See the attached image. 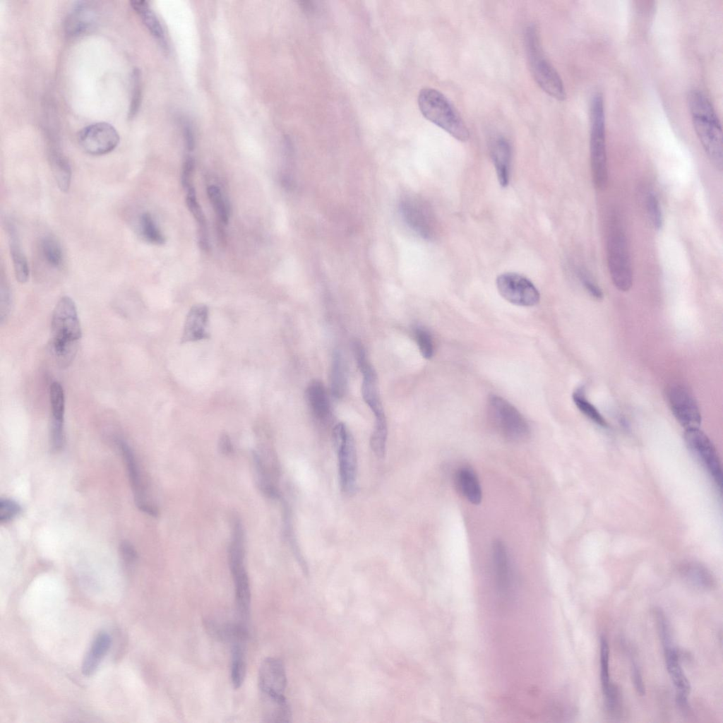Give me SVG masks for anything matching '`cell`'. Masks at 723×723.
I'll return each instance as SVG.
<instances>
[{"instance_id":"cell-8","label":"cell","mask_w":723,"mask_h":723,"mask_svg":"<svg viewBox=\"0 0 723 723\" xmlns=\"http://www.w3.org/2000/svg\"><path fill=\"white\" fill-rule=\"evenodd\" d=\"M333 442L337 453L340 484L342 491L352 494L357 482V452L350 432L343 423L337 424L333 431Z\"/></svg>"},{"instance_id":"cell-32","label":"cell","mask_w":723,"mask_h":723,"mask_svg":"<svg viewBox=\"0 0 723 723\" xmlns=\"http://www.w3.org/2000/svg\"><path fill=\"white\" fill-rule=\"evenodd\" d=\"M186 201L189 211L198 223L199 246L203 250L208 251L209 242L206 220L201 207L197 201L193 186L187 190Z\"/></svg>"},{"instance_id":"cell-14","label":"cell","mask_w":723,"mask_h":723,"mask_svg":"<svg viewBox=\"0 0 723 723\" xmlns=\"http://www.w3.org/2000/svg\"><path fill=\"white\" fill-rule=\"evenodd\" d=\"M258 683L261 693L284 695L287 677L282 662L273 657L265 659L259 668Z\"/></svg>"},{"instance_id":"cell-42","label":"cell","mask_w":723,"mask_h":723,"mask_svg":"<svg viewBox=\"0 0 723 723\" xmlns=\"http://www.w3.org/2000/svg\"><path fill=\"white\" fill-rule=\"evenodd\" d=\"M605 698V705L607 711L616 715L621 709V693L619 689L611 682L608 688L603 691Z\"/></svg>"},{"instance_id":"cell-26","label":"cell","mask_w":723,"mask_h":723,"mask_svg":"<svg viewBox=\"0 0 723 723\" xmlns=\"http://www.w3.org/2000/svg\"><path fill=\"white\" fill-rule=\"evenodd\" d=\"M664 652L667 671L678 693L688 695L691 686L680 664L681 652L670 646L664 648Z\"/></svg>"},{"instance_id":"cell-3","label":"cell","mask_w":723,"mask_h":723,"mask_svg":"<svg viewBox=\"0 0 723 723\" xmlns=\"http://www.w3.org/2000/svg\"><path fill=\"white\" fill-rule=\"evenodd\" d=\"M418 105L422 115L453 138L465 142L470 138L469 129L451 102L438 90L425 88L418 95Z\"/></svg>"},{"instance_id":"cell-48","label":"cell","mask_w":723,"mask_h":723,"mask_svg":"<svg viewBox=\"0 0 723 723\" xmlns=\"http://www.w3.org/2000/svg\"><path fill=\"white\" fill-rule=\"evenodd\" d=\"M133 85L132 98L129 109V116L131 117L133 116L138 112L141 100L140 73L138 70H135L133 73Z\"/></svg>"},{"instance_id":"cell-22","label":"cell","mask_w":723,"mask_h":723,"mask_svg":"<svg viewBox=\"0 0 723 723\" xmlns=\"http://www.w3.org/2000/svg\"><path fill=\"white\" fill-rule=\"evenodd\" d=\"M263 717L266 722H288L292 715L285 695L261 693Z\"/></svg>"},{"instance_id":"cell-39","label":"cell","mask_w":723,"mask_h":723,"mask_svg":"<svg viewBox=\"0 0 723 723\" xmlns=\"http://www.w3.org/2000/svg\"><path fill=\"white\" fill-rule=\"evenodd\" d=\"M207 193L219 220L222 223L227 224L229 212L220 189L215 185H210L207 189Z\"/></svg>"},{"instance_id":"cell-43","label":"cell","mask_w":723,"mask_h":723,"mask_svg":"<svg viewBox=\"0 0 723 723\" xmlns=\"http://www.w3.org/2000/svg\"><path fill=\"white\" fill-rule=\"evenodd\" d=\"M415 334L417 342L422 357L425 359H430L434 354V343L431 334L423 328H417Z\"/></svg>"},{"instance_id":"cell-46","label":"cell","mask_w":723,"mask_h":723,"mask_svg":"<svg viewBox=\"0 0 723 723\" xmlns=\"http://www.w3.org/2000/svg\"><path fill=\"white\" fill-rule=\"evenodd\" d=\"M578 275L585 289L592 297L598 300L603 298L602 290L597 284L592 280V277L588 275L585 270L582 268L579 269L578 270Z\"/></svg>"},{"instance_id":"cell-19","label":"cell","mask_w":723,"mask_h":723,"mask_svg":"<svg viewBox=\"0 0 723 723\" xmlns=\"http://www.w3.org/2000/svg\"><path fill=\"white\" fill-rule=\"evenodd\" d=\"M491 156L496 169L500 185L508 186L510 179L511 147L504 137L495 138L491 143Z\"/></svg>"},{"instance_id":"cell-53","label":"cell","mask_w":723,"mask_h":723,"mask_svg":"<svg viewBox=\"0 0 723 723\" xmlns=\"http://www.w3.org/2000/svg\"><path fill=\"white\" fill-rule=\"evenodd\" d=\"M183 130L186 148L189 150H193L195 146V140L191 125H189V123H185Z\"/></svg>"},{"instance_id":"cell-27","label":"cell","mask_w":723,"mask_h":723,"mask_svg":"<svg viewBox=\"0 0 723 723\" xmlns=\"http://www.w3.org/2000/svg\"><path fill=\"white\" fill-rule=\"evenodd\" d=\"M48 156L51 169L59 189L64 193L68 191L71 181V168L68 160L55 148L49 150Z\"/></svg>"},{"instance_id":"cell-17","label":"cell","mask_w":723,"mask_h":723,"mask_svg":"<svg viewBox=\"0 0 723 723\" xmlns=\"http://www.w3.org/2000/svg\"><path fill=\"white\" fill-rule=\"evenodd\" d=\"M229 566L235 586L237 608L241 617L246 620L250 613L251 590L244 558L229 560Z\"/></svg>"},{"instance_id":"cell-36","label":"cell","mask_w":723,"mask_h":723,"mask_svg":"<svg viewBox=\"0 0 723 723\" xmlns=\"http://www.w3.org/2000/svg\"><path fill=\"white\" fill-rule=\"evenodd\" d=\"M573 400L578 409L589 419L602 427L607 423L597 409L587 400L583 388L576 389L573 393Z\"/></svg>"},{"instance_id":"cell-16","label":"cell","mask_w":723,"mask_h":723,"mask_svg":"<svg viewBox=\"0 0 723 723\" xmlns=\"http://www.w3.org/2000/svg\"><path fill=\"white\" fill-rule=\"evenodd\" d=\"M98 22V13L91 3L77 2L69 11L65 30L69 36L78 37L92 31Z\"/></svg>"},{"instance_id":"cell-28","label":"cell","mask_w":723,"mask_h":723,"mask_svg":"<svg viewBox=\"0 0 723 723\" xmlns=\"http://www.w3.org/2000/svg\"><path fill=\"white\" fill-rule=\"evenodd\" d=\"M306 400L316 417L325 419L330 412V404L325 388L318 381H313L306 391Z\"/></svg>"},{"instance_id":"cell-38","label":"cell","mask_w":723,"mask_h":723,"mask_svg":"<svg viewBox=\"0 0 723 723\" xmlns=\"http://www.w3.org/2000/svg\"><path fill=\"white\" fill-rule=\"evenodd\" d=\"M386 419L376 420L374 430L370 439V445L376 455L382 458L385 455L387 441Z\"/></svg>"},{"instance_id":"cell-20","label":"cell","mask_w":723,"mask_h":723,"mask_svg":"<svg viewBox=\"0 0 723 723\" xmlns=\"http://www.w3.org/2000/svg\"><path fill=\"white\" fill-rule=\"evenodd\" d=\"M6 230L8 239L10 253L13 262L14 274L16 280L25 283L29 277V267L27 258L21 249L18 233L13 222L6 223Z\"/></svg>"},{"instance_id":"cell-50","label":"cell","mask_w":723,"mask_h":723,"mask_svg":"<svg viewBox=\"0 0 723 723\" xmlns=\"http://www.w3.org/2000/svg\"><path fill=\"white\" fill-rule=\"evenodd\" d=\"M631 676L637 693L640 695H644L645 694V684L639 667L635 663H633L631 666Z\"/></svg>"},{"instance_id":"cell-37","label":"cell","mask_w":723,"mask_h":723,"mask_svg":"<svg viewBox=\"0 0 723 723\" xmlns=\"http://www.w3.org/2000/svg\"><path fill=\"white\" fill-rule=\"evenodd\" d=\"M140 230L143 238L148 242L162 245L165 238L156 225L153 217L149 213H143L139 220Z\"/></svg>"},{"instance_id":"cell-23","label":"cell","mask_w":723,"mask_h":723,"mask_svg":"<svg viewBox=\"0 0 723 723\" xmlns=\"http://www.w3.org/2000/svg\"><path fill=\"white\" fill-rule=\"evenodd\" d=\"M362 374V395L364 402L374 413L375 419L385 418V412L378 393L377 377L374 368L369 369Z\"/></svg>"},{"instance_id":"cell-30","label":"cell","mask_w":723,"mask_h":723,"mask_svg":"<svg viewBox=\"0 0 723 723\" xmlns=\"http://www.w3.org/2000/svg\"><path fill=\"white\" fill-rule=\"evenodd\" d=\"M39 251L43 261L53 268H59L64 262V253L59 241L50 234L43 236L39 241Z\"/></svg>"},{"instance_id":"cell-2","label":"cell","mask_w":723,"mask_h":723,"mask_svg":"<svg viewBox=\"0 0 723 723\" xmlns=\"http://www.w3.org/2000/svg\"><path fill=\"white\" fill-rule=\"evenodd\" d=\"M52 346L59 364L66 366L73 360L82 330L73 299L62 297L56 303L51 322Z\"/></svg>"},{"instance_id":"cell-29","label":"cell","mask_w":723,"mask_h":723,"mask_svg":"<svg viewBox=\"0 0 723 723\" xmlns=\"http://www.w3.org/2000/svg\"><path fill=\"white\" fill-rule=\"evenodd\" d=\"M347 366L343 355L340 351L335 350L333 357L330 384L332 393L336 398L343 397L345 393L347 385Z\"/></svg>"},{"instance_id":"cell-18","label":"cell","mask_w":723,"mask_h":723,"mask_svg":"<svg viewBox=\"0 0 723 723\" xmlns=\"http://www.w3.org/2000/svg\"><path fill=\"white\" fill-rule=\"evenodd\" d=\"M208 308L196 304L189 310L184 325L182 342H193L208 337Z\"/></svg>"},{"instance_id":"cell-40","label":"cell","mask_w":723,"mask_h":723,"mask_svg":"<svg viewBox=\"0 0 723 723\" xmlns=\"http://www.w3.org/2000/svg\"><path fill=\"white\" fill-rule=\"evenodd\" d=\"M646 208L652 225L657 230H660L663 225V215L659 199L654 192H649L646 197Z\"/></svg>"},{"instance_id":"cell-21","label":"cell","mask_w":723,"mask_h":723,"mask_svg":"<svg viewBox=\"0 0 723 723\" xmlns=\"http://www.w3.org/2000/svg\"><path fill=\"white\" fill-rule=\"evenodd\" d=\"M455 482L460 493L468 501L473 504L481 502L482 487L476 473L471 467H460L455 472Z\"/></svg>"},{"instance_id":"cell-15","label":"cell","mask_w":723,"mask_h":723,"mask_svg":"<svg viewBox=\"0 0 723 723\" xmlns=\"http://www.w3.org/2000/svg\"><path fill=\"white\" fill-rule=\"evenodd\" d=\"M118 444L126 462L130 483L137 506L142 511L152 516H157V508L146 498L145 487L142 482L138 465L131 448L122 440L118 441Z\"/></svg>"},{"instance_id":"cell-25","label":"cell","mask_w":723,"mask_h":723,"mask_svg":"<svg viewBox=\"0 0 723 723\" xmlns=\"http://www.w3.org/2000/svg\"><path fill=\"white\" fill-rule=\"evenodd\" d=\"M492 557L498 589L505 592L510 584V563L506 548L501 542L494 543Z\"/></svg>"},{"instance_id":"cell-31","label":"cell","mask_w":723,"mask_h":723,"mask_svg":"<svg viewBox=\"0 0 723 723\" xmlns=\"http://www.w3.org/2000/svg\"><path fill=\"white\" fill-rule=\"evenodd\" d=\"M131 4L151 34L160 42L165 44V32L162 25L148 3L145 1H132Z\"/></svg>"},{"instance_id":"cell-13","label":"cell","mask_w":723,"mask_h":723,"mask_svg":"<svg viewBox=\"0 0 723 723\" xmlns=\"http://www.w3.org/2000/svg\"><path fill=\"white\" fill-rule=\"evenodd\" d=\"M671 411L677 422L686 429L699 427L701 414L693 395L685 387L671 386L667 393Z\"/></svg>"},{"instance_id":"cell-45","label":"cell","mask_w":723,"mask_h":723,"mask_svg":"<svg viewBox=\"0 0 723 723\" xmlns=\"http://www.w3.org/2000/svg\"><path fill=\"white\" fill-rule=\"evenodd\" d=\"M20 510V506L14 501L1 498L0 501V522H7L13 518Z\"/></svg>"},{"instance_id":"cell-10","label":"cell","mask_w":723,"mask_h":723,"mask_svg":"<svg viewBox=\"0 0 723 723\" xmlns=\"http://www.w3.org/2000/svg\"><path fill=\"white\" fill-rule=\"evenodd\" d=\"M683 437L689 450L712 478L719 489H722V465L712 441L699 427L686 429Z\"/></svg>"},{"instance_id":"cell-41","label":"cell","mask_w":723,"mask_h":723,"mask_svg":"<svg viewBox=\"0 0 723 723\" xmlns=\"http://www.w3.org/2000/svg\"><path fill=\"white\" fill-rule=\"evenodd\" d=\"M609 649L607 639L600 638V680L602 691L606 690L611 683L609 673Z\"/></svg>"},{"instance_id":"cell-5","label":"cell","mask_w":723,"mask_h":723,"mask_svg":"<svg viewBox=\"0 0 723 723\" xmlns=\"http://www.w3.org/2000/svg\"><path fill=\"white\" fill-rule=\"evenodd\" d=\"M525 44L530 68L538 85L556 100H564L566 92L563 83L556 68L544 56L538 30L534 25L527 28Z\"/></svg>"},{"instance_id":"cell-52","label":"cell","mask_w":723,"mask_h":723,"mask_svg":"<svg viewBox=\"0 0 723 723\" xmlns=\"http://www.w3.org/2000/svg\"><path fill=\"white\" fill-rule=\"evenodd\" d=\"M219 448L222 454L231 455L233 453L234 448L229 436L223 434L219 440Z\"/></svg>"},{"instance_id":"cell-1","label":"cell","mask_w":723,"mask_h":723,"mask_svg":"<svg viewBox=\"0 0 723 723\" xmlns=\"http://www.w3.org/2000/svg\"><path fill=\"white\" fill-rule=\"evenodd\" d=\"M688 104L695 133L708 159L722 171V126L710 100L701 90L693 89L688 93Z\"/></svg>"},{"instance_id":"cell-12","label":"cell","mask_w":723,"mask_h":723,"mask_svg":"<svg viewBox=\"0 0 723 723\" xmlns=\"http://www.w3.org/2000/svg\"><path fill=\"white\" fill-rule=\"evenodd\" d=\"M78 141L81 148L92 155H102L112 151L119 142V136L111 124L97 122L84 127Z\"/></svg>"},{"instance_id":"cell-47","label":"cell","mask_w":723,"mask_h":723,"mask_svg":"<svg viewBox=\"0 0 723 723\" xmlns=\"http://www.w3.org/2000/svg\"><path fill=\"white\" fill-rule=\"evenodd\" d=\"M11 293L8 285L6 281L3 279L1 275V322L3 323L5 318L7 317L10 312L11 305Z\"/></svg>"},{"instance_id":"cell-35","label":"cell","mask_w":723,"mask_h":723,"mask_svg":"<svg viewBox=\"0 0 723 723\" xmlns=\"http://www.w3.org/2000/svg\"><path fill=\"white\" fill-rule=\"evenodd\" d=\"M52 411V424H64L65 413V397L61 385L58 381L52 383L49 388Z\"/></svg>"},{"instance_id":"cell-44","label":"cell","mask_w":723,"mask_h":723,"mask_svg":"<svg viewBox=\"0 0 723 723\" xmlns=\"http://www.w3.org/2000/svg\"><path fill=\"white\" fill-rule=\"evenodd\" d=\"M657 628L663 647L671 646V635L669 622L661 609L655 611Z\"/></svg>"},{"instance_id":"cell-51","label":"cell","mask_w":723,"mask_h":723,"mask_svg":"<svg viewBox=\"0 0 723 723\" xmlns=\"http://www.w3.org/2000/svg\"><path fill=\"white\" fill-rule=\"evenodd\" d=\"M121 551L124 560L128 563H133L136 560V552L130 543L124 542L121 544Z\"/></svg>"},{"instance_id":"cell-49","label":"cell","mask_w":723,"mask_h":723,"mask_svg":"<svg viewBox=\"0 0 723 723\" xmlns=\"http://www.w3.org/2000/svg\"><path fill=\"white\" fill-rule=\"evenodd\" d=\"M193 169V159L191 157H186L183 165L181 173V184L186 191L193 187L191 179Z\"/></svg>"},{"instance_id":"cell-11","label":"cell","mask_w":723,"mask_h":723,"mask_svg":"<svg viewBox=\"0 0 723 723\" xmlns=\"http://www.w3.org/2000/svg\"><path fill=\"white\" fill-rule=\"evenodd\" d=\"M496 286L502 297L515 305L532 306L540 299L539 292L533 283L518 273H506L498 275Z\"/></svg>"},{"instance_id":"cell-33","label":"cell","mask_w":723,"mask_h":723,"mask_svg":"<svg viewBox=\"0 0 723 723\" xmlns=\"http://www.w3.org/2000/svg\"><path fill=\"white\" fill-rule=\"evenodd\" d=\"M244 643L237 641L232 643L231 679L234 688H239L245 679L246 662Z\"/></svg>"},{"instance_id":"cell-34","label":"cell","mask_w":723,"mask_h":723,"mask_svg":"<svg viewBox=\"0 0 723 723\" xmlns=\"http://www.w3.org/2000/svg\"><path fill=\"white\" fill-rule=\"evenodd\" d=\"M683 578L693 587L700 590H712L715 580L712 574L704 567L698 564H688L682 570Z\"/></svg>"},{"instance_id":"cell-54","label":"cell","mask_w":723,"mask_h":723,"mask_svg":"<svg viewBox=\"0 0 723 723\" xmlns=\"http://www.w3.org/2000/svg\"><path fill=\"white\" fill-rule=\"evenodd\" d=\"M687 697L688 695L677 693L676 698V702L678 707L684 713L688 712L689 711V705Z\"/></svg>"},{"instance_id":"cell-6","label":"cell","mask_w":723,"mask_h":723,"mask_svg":"<svg viewBox=\"0 0 723 723\" xmlns=\"http://www.w3.org/2000/svg\"><path fill=\"white\" fill-rule=\"evenodd\" d=\"M607 258L611 281L619 290L628 291L633 284V271L626 237L618 224L609 231L607 244Z\"/></svg>"},{"instance_id":"cell-4","label":"cell","mask_w":723,"mask_h":723,"mask_svg":"<svg viewBox=\"0 0 723 723\" xmlns=\"http://www.w3.org/2000/svg\"><path fill=\"white\" fill-rule=\"evenodd\" d=\"M590 154L592 182L599 190L606 189L608 169L606 149L605 112L603 96L594 94L590 106Z\"/></svg>"},{"instance_id":"cell-9","label":"cell","mask_w":723,"mask_h":723,"mask_svg":"<svg viewBox=\"0 0 723 723\" xmlns=\"http://www.w3.org/2000/svg\"><path fill=\"white\" fill-rule=\"evenodd\" d=\"M399 208L407 225L417 234L427 240L435 237L436 222L426 201L416 195H407L400 200Z\"/></svg>"},{"instance_id":"cell-7","label":"cell","mask_w":723,"mask_h":723,"mask_svg":"<svg viewBox=\"0 0 723 723\" xmlns=\"http://www.w3.org/2000/svg\"><path fill=\"white\" fill-rule=\"evenodd\" d=\"M488 409L494 425L506 439L521 442L529 438L530 429L527 420L508 401L500 396L491 395Z\"/></svg>"},{"instance_id":"cell-24","label":"cell","mask_w":723,"mask_h":723,"mask_svg":"<svg viewBox=\"0 0 723 723\" xmlns=\"http://www.w3.org/2000/svg\"><path fill=\"white\" fill-rule=\"evenodd\" d=\"M111 643L112 640L109 634L101 632L97 635L83 659L82 664L83 675L89 676L95 671L101 659L109 650Z\"/></svg>"}]
</instances>
